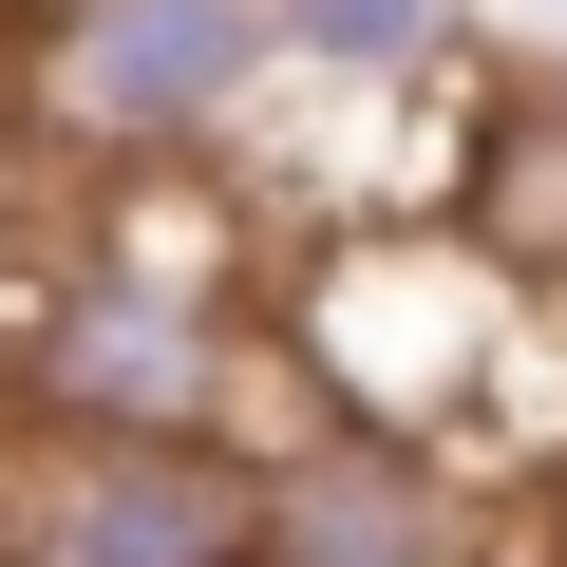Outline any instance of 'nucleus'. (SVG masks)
<instances>
[{"label":"nucleus","instance_id":"f257e3e1","mask_svg":"<svg viewBox=\"0 0 567 567\" xmlns=\"http://www.w3.org/2000/svg\"><path fill=\"white\" fill-rule=\"evenodd\" d=\"M529 284L492 227H322L303 265L265 284L284 322V379L322 398V435H416V454H473L511 341H529Z\"/></svg>","mask_w":567,"mask_h":567},{"label":"nucleus","instance_id":"f03ea898","mask_svg":"<svg viewBox=\"0 0 567 567\" xmlns=\"http://www.w3.org/2000/svg\"><path fill=\"white\" fill-rule=\"evenodd\" d=\"M284 95V0H39L20 114L95 171H227Z\"/></svg>","mask_w":567,"mask_h":567},{"label":"nucleus","instance_id":"7ed1b4c3","mask_svg":"<svg viewBox=\"0 0 567 567\" xmlns=\"http://www.w3.org/2000/svg\"><path fill=\"white\" fill-rule=\"evenodd\" d=\"M0 567H265V473L208 435H76L20 454Z\"/></svg>","mask_w":567,"mask_h":567},{"label":"nucleus","instance_id":"20e7f679","mask_svg":"<svg viewBox=\"0 0 567 567\" xmlns=\"http://www.w3.org/2000/svg\"><path fill=\"white\" fill-rule=\"evenodd\" d=\"M511 492L416 435H303L265 454V567H492Z\"/></svg>","mask_w":567,"mask_h":567},{"label":"nucleus","instance_id":"39448f33","mask_svg":"<svg viewBox=\"0 0 567 567\" xmlns=\"http://www.w3.org/2000/svg\"><path fill=\"white\" fill-rule=\"evenodd\" d=\"M284 76L303 95H454L473 76V0H284Z\"/></svg>","mask_w":567,"mask_h":567},{"label":"nucleus","instance_id":"423d86ee","mask_svg":"<svg viewBox=\"0 0 567 567\" xmlns=\"http://www.w3.org/2000/svg\"><path fill=\"white\" fill-rule=\"evenodd\" d=\"M492 567H567V511H511V548Z\"/></svg>","mask_w":567,"mask_h":567}]
</instances>
